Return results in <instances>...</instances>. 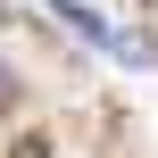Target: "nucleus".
I'll return each instance as SVG.
<instances>
[{
  "instance_id": "nucleus-3",
  "label": "nucleus",
  "mask_w": 158,
  "mask_h": 158,
  "mask_svg": "<svg viewBox=\"0 0 158 158\" xmlns=\"http://www.w3.org/2000/svg\"><path fill=\"white\" fill-rule=\"evenodd\" d=\"M0 8H8V0H0Z\"/></svg>"
},
{
  "instance_id": "nucleus-2",
  "label": "nucleus",
  "mask_w": 158,
  "mask_h": 158,
  "mask_svg": "<svg viewBox=\"0 0 158 158\" xmlns=\"http://www.w3.org/2000/svg\"><path fill=\"white\" fill-rule=\"evenodd\" d=\"M0 100H8V83H0Z\"/></svg>"
},
{
  "instance_id": "nucleus-1",
  "label": "nucleus",
  "mask_w": 158,
  "mask_h": 158,
  "mask_svg": "<svg viewBox=\"0 0 158 158\" xmlns=\"http://www.w3.org/2000/svg\"><path fill=\"white\" fill-rule=\"evenodd\" d=\"M42 8H50V17L67 25V33H83L92 50H108L117 67H158L150 33H133V25H108V17H100V8H83V0H42Z\"/></svg>"
}]
</instances>
